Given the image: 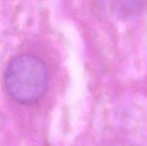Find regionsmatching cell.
I'll list each match as a JSON object with an SVG mask.
<instances>
[{"label":"cell","instance_id":"6da1fadb","mask_svg":"<svg viewBox=\"0 0 147 146\" xmlns=\"http://www.w3.org/2000/svg\"><path fill=\"white\" fill-rule=\"evenodd\" d=\"M4 84L8 95L15 102L23 105L35 103L47 89V69L43 61L34 55H18L6 68Z\"/></svg>","mask_w":147,"mask_h":146},{"label":"cell","instance_id":"7a4b0ae2","mask_svg":"<svg viewBox=\"0 0 147 146\" xmlns=\"http://www.w3.org/2000/svg\"><path fill=\"white\" fill-rule=\"evenodd\" d=\"M112 9L124 17L135 16L146 8L147 0H109Z\"/></svg>","mask_w":147,"mask_h":146}]
</instances>
